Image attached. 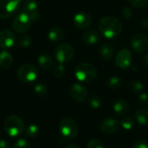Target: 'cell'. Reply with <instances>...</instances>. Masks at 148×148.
<instances>
[{
    "instance_id": "obj_1",
    "label": "cell",
    "mask_w": 148,
    "mask_h": 148,
    "mask_svg": "<svg viewBox=\"0 0 148 148\" xmlns=\"http://www.w3.org/2000/svg\"><path fill=\"white\" fill-rule=\"evenodd\" d=\"M98 26L101 33L108 38L117 37L122 31V23L117 17L112 16H107L101 18Z\"/></svg>"
},
{
    "instance_id": "obj_22",
    "label": "cell",
    "mask_w": 148,
    "mask_h": 148,
    "mask_svg": "<svg viewBox=\"0 0 148 148\" xmlns=\"http://www.w3.org/2000/svg\"><path fill=\"white\" fill-rule=\"evenodd\" d=\"M135 119L140 125L148 126V108H140L135 113Z\"/></svg>"
},
{
    "instance_id": "obj_10",
    "label": "cell",
    "mask_w": 148,
    "mask_h": 148,
    "mask_svg": "<svg viewBox=\"0 0 148 148\" xmlns=\"http://www.w3.org/2000/svg\"><path fill=\"white\" fill-rule=\"evenodd\" d=\"M131 46L137 53H143L148 48V37L143 33L135 34L131 39Z\"/></svg>"
},
{
    "instance_id": "obj_16",
    "label": "cell",
    "mask_w": 148,
    "mask_h": 148,
    "mask_svg": "<svg viewBox=\"0 0 148 148\" xmlns=\"http://www.w3.org/2000/svg\"><path fill=\"white\" fill-rule=\"evenodd\" d=\"M114 54V49L113 47L112 44L108 43V42H105L103 43L100 49H99V55L100 57L103 60V61H109L113 58Z\"/></svg>"
},
{
    "instance_id": "obj_7",
    "label": "cell",
    "mask_w": 148,
    "mask_h": 148,
    "mask_svg": "<svg viewBox=\"0 0 148 148\" xmlns=\"http://www.w3.org/2000/svg\"><path fill=\"white\" fill-rule=\"evenodd\" d=\"M32 21L31 19L24 13H18L12 21V28L13 29L19 34L26 33L31 27Z\"/></svg>"
},
{
    "instance_id": "obj_13",
    "label": "cell",
    "mask_w": 148,
    "mask_h": 148,
    "mask_svg": "<svg viewBox=\"0 0 148 148\" xmlns=\"http://www.w3.org/2000/svg\"><path fill=\"white\" fill-rule=\"evenodd\" d=\"M70 96L77 102H83L88 97V89L82 84L75 83L70 88Z\"/></svg>"
},
{
    "instance_id": "obj_6",
    "label": "cell",
    "mask_w": 148,
    "mask_h": 148,
    "mask_svg": "<svg viewBox=\"0 0 148 148\" xmlns=\"http://www.w3.org/2000/svg\"><path fill=\"white\" fill-rule=\"evenodd\" d=\"M55 56L60 63H66L73 59L75 56V49L70 44L63 42L56 48Z\"/></svg>"
},
{
    "instance_id": "obj_17",
    "label": "cell",
    "mask_w": 148,
    "mask_h": 148,
    "mask_svg": "<svg viewBox=\"0 0 148 148\" xmlns=\"http://www.w3.org/2000/svg\"><path fill=\"white\" fill-rule=\"evenodd\" d=\"M113 110L116 115L124 116L127 114L129 110V104L127 101L123 99H120L114 104Z\"/></svg>"
},
{
    "instance_id": "obj_39",
    "label": "cell",
    "mask_w": 148,
    "mask_h": 148,
    "mask_svg": "<svg viewBox=\"0 0 148 148\" xmlns=\"http://www.w3.org/2000/svg\"><path fill=\"white\" fill-rule=\"evenodd\" d=\"M140 25L144 28V29H147L148 28V19L147 18H144L140 21Z\"/></svg>"
},
{
    "instance_id": "obj_3",
    "label": "cell",
    "mask_w": 148,
    "mask_h": 148,
    "mask_svg": "<svg viewBox=\"0 0 148 148\" xmlns=\"http://www.w3.org/2000/svg\"><path fill=\"white\" fill-rule=\"evenodd\" d=\"M3 128L10 136L16 137L23 132L24 123L23 120L17 115H10L5 120Z\"/></svg>"
},
{
    "instance_id": "obj_4",
    "label": "cell",
    "mask_w": 148,
    "mask_h": 148,
    "mask_svg": "<svg viewBox=\"0 0 148 148\" xmlns=\"http://www.w3.org/2000/svg\"><path fill=\"white\" fill-rule=\"evenodd\" d=\"M59 131L63 138L72 140L75 138L78 132V127L73 119L64 118L59 123Z\"/></svg>"
},
{
    "instance_id": "obj_25",
    "label": "cell",
    "mask_w": 148,
    "mask_h": 148,
    "mask_svg": "<svg viewBox=\"0 0 148 148\" xmlns=\"http://www.w3.org/2000/svg\"><path fill=\"white\" fill-rule=\"evenodd\" d=\"M134 121L133 118L129 116L124 117L121 121V127H122V128L125 130H131L134 127Z\"/></svg>"
},
{
    "instance_id": "obj_34",
    "label": "cell",
    "mask_w": 148,
    "mask_h": 148,
    "mask_svg": "<svg viewBox=\"0 0 148 148\" xmlns=\"http://www.w3.org/2000/svg\"><path fill=\"white\" fill-rule=\"evenodd\" d=\"M121 14H122V16H123L125 19H127V20L130 19V18L132 17V16H133L132 10H131L129 7H124V8L122 9V10H121Z\"/></svg>"
},
{
    "instance_id": "obj_20",
    "label": "cell",
    "mask_w": 148,
    "mask_h": 148,
    "mask_svg": "<svg viewBox=\"0 0 148 148\" xmlns=\"http://www.w3.org/2000/svg\"><path fill=\"white\" fill-rule=\"evenodd\" d=\"M13 62L12 56L6 50H3L0 52V67L2 69H9Z\"/></svg>"
},
{
    "instance_id": "obj_30",
    "label": "cell",
    "mask_w": 148,
    "mask_h": 148,
    "mask_svg": "<svg viewBox=\"0 0 148 148\" xmlns=\"http://www.w3.org/2000/svg\"><path fill=\"white\" fill-rule=\"evenodd\" d=\"M65 74V69L63 67V65L62 63L58 64L57 66L55 67V69H53V75L56 77H62Z\"/></svg>"
},
{
    "instance_id": "obj_37",
    "label": "cell",
    "mask_w": 148,
    "mask_h": 148,
    "mask_svg": "<svg viewBox=\"0 0 148 148\" xmlns=\"http://www.w3.org/2000/svg\"><path fill=\"white\" fill-rule=\"evenodd\" d=\"M0 148H11L10 145L7 140H0Z\"/></svg>"
},
{
    "instance_id": "obj_26",
    "label": "cell",
    "mask_w": 148,
    "mask_h": 148,
    "mask_svg": "<svg viewBox=\"0 0 148 148\" xmlns=\"http://www.w3.org/2000/svg\"><path fill=\"white\" fill-rule=\"evenodd\" d=\"M36 94L39 96H45L48 92H49V88L46 84L44 83H38L36 85L35 88H34Z\"/></svg>"
},
{
    "instance_id": "obj_9",
    "label": "cell",
    "mask_w": 148,
    "mask_h": 148,
    "mask_svg": "<svg viewBox=\"0 0 148 148\" xmlns=\"http://www.w3.org/2000/svg\"><path fill=\"white\" fill-rule=\"evenodd\" d=\"M23 4L21 7V12L26 14L31 21H36L39 18V13L37 9V3L35 0H22Z\"/></svg>"
},
{
    "instance_id": "obj_40",
    "label": "cell",
    "mask_w": 148,
    "mask_h": 148,
    "mask_svg": "<svg viewBox=\"0 0 148 148\" xmlns=\"http://www.w3.org/2000/svg\"><path fill=\"white\" fill-rule=\"evenodd\" d=\"M66 148H81V147L75 143H69L66 146Z\"/></svg>"
},
{
    "instance_id": "obj_24",
    "label": "cell",
    "mask_w": 148,
    "mask_h": 148,
    "mask_svg": "<svg viewBox=\"0 0 148 148\" xmlns=\"http://www.w3.org/2000/svg\"><path fill=\"white\" fill-rule=\"evenodd\" d=\"M88 104L91 108L97 109L100 108V106L101 104V99L99 95H91L88 99Z\"/></svg>"
},
{
    "instance_id": "obj_12",
    "label": "cell",
    "mask_w": 148,
    "mask_h": 148,
    "mask_svg": "<svg viewBox=\"0 0 148 148\" xmlns=\"http://www.w3.org/2000/svg\"><path fill=\"white\" fill-rule=\"evenodd\" d=\"M132 62V53L127 49H121L115 57V65L121 69H127Z\"/></svg>"
},
{
    "instance_id": "obj_36",
    "label": "cell",
    "mask_w": 148,
    "mask_h": 148,
    "mask_svg": "<svg viewBox=\"0 0 148 148\" xmlns=\"http://www.w3.org/2000/svg\"><path fill=\"white\" fill-rule=\"evenodd\" d=\"M133 148H148V143L145 140H138L134 144Z\"/></svg>"
},
{
    "instance_id": "obj_32",
    "label": "cell",
    "mask_w": 148,
    "mask_h": 148,
    "mask_svg": "<svg viewBox=\"0 0 148 148\" xmlns=\"http://www.w3.org/2000/svg\"><path fill=\"white\" fill-rule=\"evenodd\" d=\"M88 148H104L103 143L101 142V140H98V139H93L90 140L88 143Z\"/></svg>"
},
{
    "instance_id": "obj_18",
    "label": "cell",
    "mask_w": 148,
    "mask_h": 148,
    "mask_svg": "<svg viewBox=\"0 0 148 148\" xmlns=\"http://www.w3.org/2000/svg\"><path fill=\"white\" fill-rule=\"evenodd\" d=\"M82 39L88 44H96L101 41V35L95 29H88L82 34Z\"/></svg>"
},
{
    "instance_id": "obj_8",
    "label": "cell",
    "mask_w": 148,
    "mask_h": 148,
    "mask_svg": "<svg viewBox=\"0 0 148 148\" xmlns=\"http://www.w3.org/2000/svg\"><path fill=\"white\" fill-rule=\"evenodd\" d=\"M17 76L23 82H32L37 78L38 70L32 64H23L18 69Z\"/></svg>"
},
{
    "instance_id": "obj_14",
    "label": "cell",
    "mask_w": 148,
    "mask_h": 148,
    "mask_svg": "<svg viewBox=\"0 0 148 148\" xmlns=\"http://www.w3.org/2000/svg\"><path fill=\"white\" fill-rule=\"evenodd\" d=\"M16 42L15 34L9 29H3L0 31V48L3 49H11Z\"/></svg>"
},
{
    "instance_id": "obj_35",
    "label": "cell",
    "mask_w": 148,
    "mask_h": 148,
    "mask_svg": "<svg viewBox=\"0 0 148 148\" xmlns=\"http://www.w3.org/2000/svg\"><path fill=\"white\" fill-rule=\"evenodd\" d=\"M138 101L140 104L147 105L148 104V94L147 93H142L139 95Z\"/></svg>"
},
{
    "instance_id": "obj_33",
    "label": "cell",
    "mask_w": 148,
    "mask_h": 148,
    "mask_svg": "<svg viewBox=\"0 0 148 148\" xmlns=\"http://www.w3.org/2000/svg\"><path fill=\"white\" fill-rule=\"evenodd\" d=\"M129 3L136 8L145 7L148 3V0H128Z\"/></svg>"
},
{
    "instance_id": "obj_5",
    "label": "cell",
    "mask_w": 148,
    "mask_h": 148,
    "mask_svg": "<svg viewBox=\"0 0 148 148\" xmlns=\"http://www.w3.org/2000/svg\"><path fill=\"white\" fill-rule=\"evenodd\" d=\"M22 0H0V18H10L20 9Z\"/></svg>"
},
{
    "instance_id": "obj_38",
    "label": "cell",
    "mask_w": 148,
    "mask_h": 148,
    "mask_svg": "<svg viewBox=\"0 0 148 148\" xmlns=\"http://www.w3.org/2000/svg\"><path fill=\"white\" fill-rule=\"evenodd\" d=\"M141 62H142L143 65L148 67V54L142 56V57H141Z\"/></svg>"
},
{
    "instance_id": "obj_23",
    "label": "cell",
    "mask_w": 148,
    "mask_h": 148,
    "mask_svg": "<svg viewBox=\"0 0 148 148\" xmlns=\"http://www.w3.org/2000/svg\"><path fill=\"white\" fill-rule=\"evenodd\" d=\"M122 86V80L117 76L111 77L108 82V87L112 90H117Z\"/></svg>"
},
{
    "instance_id": "obj_28",
    "label": "cell",
    "mask_w": 148,
    "mask_h": 148,
    "mask_svg": "<svg viewBox=\"0 0 148 148\" xmlns=\"http://www.w3.org/2000/svg\"><path fill=\"white\" fill-rule=\"evenodd\" d=\"M31 38L28 35H22L18 40V44L22 48H28L31 44Z\"/></svg>"
},
{
    "instance_id": "obj_31",
    "label": "cell",
    "mask_w": 148,
    "mask_h": 148,
    "mask_svg": "<svg viewBox=\"0 0 148 148\" xmlns=\"http://www.w3.org/2000/svg\"><path fill=\"white\" fill-rule=\"evenodd\" d=\"M13 148H31L30 144L25 139H20L16 141Z\"/></svg>"
},
{
    "instance_id": "obj_19",
    "label": "cell",
    "mask_w": 148,
    "mask_h": 148,
    "mask_svg": "<svg viewBox=\"0 0 148 148\" xmlns=\"http://www.w3.org/2000/svg\"><path fill=\"white\" fill-rule=\"evenodd\" d=\"M65 36L64 30L61 27H53L49 29L48 33L49 39L53 42H61Z\"/></svg>"
},
{
    "instance_id": "obj_29",
    "label": "cell",
    "mask_w": 148,
    "mask_h": 148,
    "mask_svg": "<svg viewBox=\"0 0 148 148\" xmlns=\"http://www.w3.org/2000/svg\"><path fill=\"white\" fill-rule=\"evenodd\" d=\"M38 134H39V127L35 124L29 125L26 129V134L29 137H36L38 135Z\"/></svg>"
},
{
    "instance_id": "obj_27",
    "label": "cell",
    "mask_w": 148,
    "mask_h": 148,
    "mask_svg": "<svg viewBox=\"0 0 148 148\" xmlns=\"http://www.w3.org/2000/svg\"><path fill=\"white\" fill-rule=\"evenodd\" d=\"M143 89V83L140 81H134L129 85V90L134 94H138Z\"/></svg>"
},
{
    "instance_id": "obj_15",
    "label": "cell",
    "mask_w": 148,
    "mask_h": 148,
    "mask_svg": "<svg viewBox=\"0 0 148 148\" xmlns=\"http://www.w3.org/2000/svg\"><path fill=\"white\" fill-rule=\"evenodd\" d=\"M91 16L87 12H80L74 16V23L80 29H85L88 28L91 25Z\"/></svg>"
},
{
    "instance_id": "obj_2",
    "label": "cell",
    "mask_w": 148,
    "mask_h": 148,
    "mask_svg": "<svg viewBox=\"0 0 148 148\" xmlns=\"http://www.w3.org/2000/svg\"><path fill=\"white\" fill-rule=\"evenodd\" d=\"M75 75L80 82L89 83L96 79L97 70L91 63L81 62L75 67Z\"/></svg>"
},
{
    "instance_id": "obj_21",
    "label": "cell",
    "mask_w": 148,
    "mask_h": 148,
    "mask_svg": "<svg viewBox=\"0 0 148 148\" xmlns=\"http://www.w3.org/2000/svg\"><path fill=\"white\" fill-rule=\"evenodd\" d=\"M38 64L43 69H49L53 65V59L49 54H42L37 59Z\"/></svg>"
},
{
    "instance_id": "obj_11",
    "label": "cell",
    "mask_w": 148,
    "mask_h": 148,
    "mask_svg": "<svg viewBox=\"0 0 148 148\" xmlns=\"http://www.w3.org/2000/svg\"><path fill=\"white\" fill-rule=\"evenodd\" d=\"M121 128V122L114 118H108L103 120L100 124V129L106 134H115Z\"/></svg>"
}]
</instances>
